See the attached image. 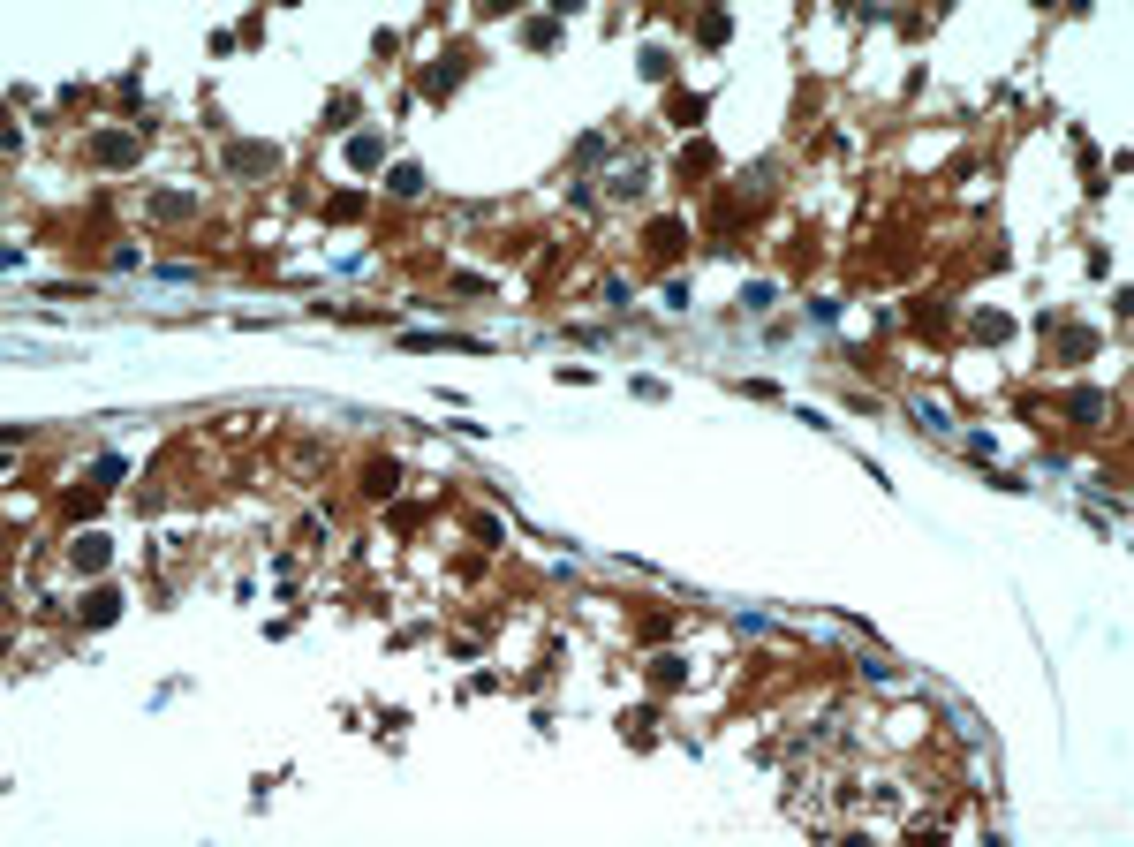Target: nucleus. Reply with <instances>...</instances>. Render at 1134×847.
<instances>
[{
  "label": "nucleus",
  "mask_w": 1134,
  "mask_h": 847,
  "mask_svg": "<svg viewBox=\"0 0 1134 847\" xmlns=\"http://www.w3.org/2000/svg\"><path fill=\"white\" fill-rule=\"evenodd\" d=\"M272 159H281L272 144H234V152H227V167H234V175H272Z\"/></svg>",
  "instance_id": "f257e3e1"
},
{
  "label": "nucleus",
  "mask_w": 1134,
  "mask_h": 847,
  "mask_svg": "<svg viewBox=\"0 0 1134 847\" xmlns=\"http://www.w3.org/2000/svg\"><path fill=\"white\" fill-rule=\"evenodd\" d=\"M76 567H106V538H76Z\"/></svg>",
  "instance_id": "7ed1b4c3"
},
{
  "label": "nucleus",
  "mask_w": 1134,
  "mask_h": 847,
  "mask_svg": "<svg viewBox=\"0 0 1134 847\" xmlns=\"http://www.w3.org/2000/svg\"><path fill=\"white\" fill-rule=\"evenodd\" d=\"M83 613H91V628H106V621L121 613V598H114V590H91V598H83Z\"/></svg>",
  "instance_id": "f03ea898"
}]
</instances>
